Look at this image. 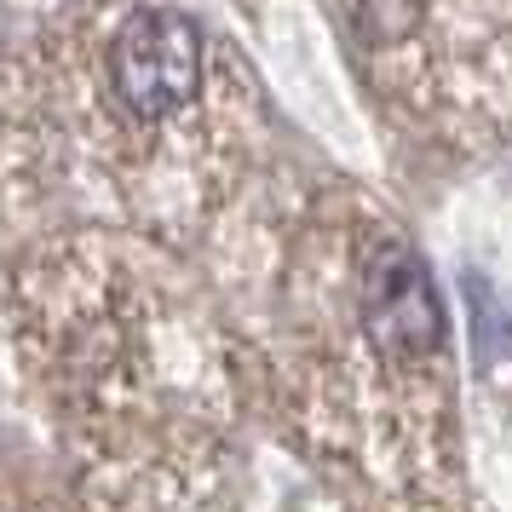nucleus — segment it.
Listing matches in <instances>:
<instances>
[{"mask_svg": "<svg viewBox=\"0 0 512 512\" xmlns=\"http://www.w3.org/2000/svg\"><path fill=\"white\" fill-rule=\"evenodd\" d=\"M363 328L386 357H426L443 340V300L403 242H380L363 265Z\"/></svg>", "mask_w": 512, "mask_h": 512, "instance_id": "obj_2", "label": "nucleus"}, {"mask_svg": "<svg viewBox=\"0 0 512 512\" xmlns=\"http://www.w3.org/2000/svg\"><path fill=\"white\" fill-rule=\"evenodd\" d=\"M346 18L363 41L392 47V41H409V29L420 24V0H346Z\"/></svg>", "mask_w": 512, "mask_h": 512, "instance_id": "obj_3", "label": "nucleus"}, {"mask_svg": "<svg viewBox=\"0 0 512 512\" xmlns=\"http://www.w3.org/2000/svg\"><path fill=\"white\" fill-rule=\"evenodd\" d=\"M104 75H110V93L127 116H173L202 87V29L185 12L144 6L116 29V41L104 52Z\"/></svg>", "mask_w": 512, "mask_h": 512, "instance_id": "obj_1", "label": "nucleus"}]
</instances>
